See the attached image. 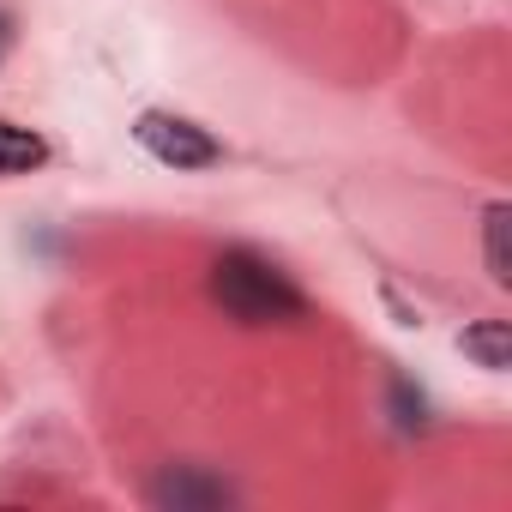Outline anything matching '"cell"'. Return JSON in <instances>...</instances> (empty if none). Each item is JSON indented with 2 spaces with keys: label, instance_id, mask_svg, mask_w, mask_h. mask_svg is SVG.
<instances>
[{
  "label": "cell",
  "instance_id": "obj_3",
  "mask_svg": "<svg viewBox=\"0 0 512 512\" xmlns=\"http://www.w3.org/2000/svg\"><path fill=\"white\" fill-rule=\"evenodd\" d=\"M151 500L175 506V512H211V506H229V482L199 476V470H169V476L151 482Z\"/></svg>",
  "mask_w": 512,
  "mask_h": 512
},
{
  "label": "cell",
  "instance_id": "obj_1",
  "mask_svg": "<svg viewBox=\"0 0 512 512\" xmlns=\"http://www.w3.org/2000/svg\"><path fill=\"white\" fill-rule=\"evenodd\" d=\"M211 296L241 326H296V320H308V296L253 247H229L211 266Z\"/></svg>",
  "mask_w": 512,
  "mask_h": 512
},
{
  "label": "cell",
  "instance_id": "obj_7",
  "mask_svg": "<svg viewBox=\"0 0 512 512\" xmlns=\"http://www.w3.org/2000/svg\"><path fill=\"white\" fill-rule=\"evenodd\" d=\"M398 410H404V416H398L404 428H416V422H422V398H410V386H404V380H398Z\"/></svg>",
  "mask_w": 512,
  "mask_h": 512
},
{
  "label": "cell",
  "instance_id": "obj_4",
  "mask_svg": "<svg viewBox=\"0 0 512 512\" xmlns=\"http://www.w3.org/2000/svg\"><path fill=\"white\" fill-rule=\"evenodd\" d=\"M49 163V139L19 127V121H0V175H31Z\"/></svg>",
  "mask_w": 512,
  "mask_h": 512
},
{
  "label": "cell",
  "instance_id": "obj_2",
  "mask_svg": "<svg viewBox=\"0 0 512 512\" xmlns=\"http://www.w3.org/2000/svg\"><path fill=\"white\" fill-rule=\"evenodd\" d=\"M133 139H139L163 169H211V163L223 157V145H217L199 121L169 115V109H145V115L133 121Z\"/></svg>",
  "mask_w": 512,
  "mask_h": 512
},
{
  "label": "cell",
  "instance_id": "obj_6",
  "mask_svg": "<svg viewBox=\"0 0 512 512\" xmlns=\"http://www.w3.org/2000/svg\"><path fill=\"white\" fill-rule=\"evenodd\" d=\"M506 229H512V205L506 199H494L488 211H482V253H488V278L506 290L512 284V253H506Z\"/></svg>",
  "mask_w": 512,
  "mask_h": 512
},
{
  "label": "cell",
  "instance_id": "obj_5",
  "mask_svg": "<svg viewBox=\"0 0 512 512\" xmlns=\"http://www.w3.org/2000/svg\"><path fill=\"white\" fill-rule=\"evenodd\" d=\"M458 344H464V356H470L476 368H488V374L512 368V326H506V320H482V326H470Z\"/></svg>",
  "mask_w": 512,
  "mask_h": 512
},
{
  "label": "cell",
  "instance_id": "obj_8",
  "mask_svg": "<svg viewBox=\"0 0 512 512\" xmlns=\"http://www.w3.org/2000/svg\"><path fill=\"white\" fill-rule=\"evenodd\" d=\"M0 49H7V19H0Z\"/></svg>",
  "mask_w": 512,
  "mask_h": 512
}]
</instances>
